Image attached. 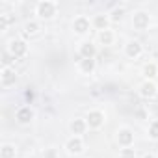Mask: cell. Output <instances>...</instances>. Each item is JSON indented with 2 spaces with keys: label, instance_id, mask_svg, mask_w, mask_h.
<instances>
[{
  "label": "cell",
  "instance_id": "6da1fadb",
  "mask_svg": "<svg viewBox=\"0 0 158 158\" xmlns=\"http://www.w3.org/2000/svg\"><path fill=\"white\" fill-rule=\"evenodd\" d=\"M58 2H54V0H39V2L34 6V13L37 15L39 21H50L58 15Z\"/></svg>",
  "mask_w": 158,
  "mask_h": 158
},
{
  "label": "cell",
  "instance_id": "7a4b0ae2",
  "mask_svg": "<svg viewBox=\"0 0 158 158\" xmlns=\"http://www.w3.org/2000/svg\"><path fill=\"white\" fill-rule=\"evenodd\" d=\"M86 121H88L89 130H101L106 123V114L101 108H93L86 114Z\"/></svg>",
  "mask_w": 158,
  "mask_h": 158
},
{
  "label": "cell",
  "instance_id": "3957f363",
  "mask_svg": "<svg viewBox=\"0 0 158 158\" xmlns=\"http://www.w3.org/2000/svg\"><path fill=\"white\" fill-rule=\"evenodd\" d=\"M63 149H65V152L71 154V156L82 154V152L86 151V145H84L82 136H71V138H67V141L63 143Z\"/></svg>",
  "mask_w": 158,
  "mask_h": 158
},
{
  "label": "cell",
  "instance_id": "277c9868",
  "mask_svg": "<svg viewBox=\"0 0 158 158\" xmlns=\"http://www.w3.org/2000/svg\"><path fill=\"white\" fill-rule=\"evenodd\" d=\"M115 141L121 149H128L134 145V130L130 127H119L115 132Z\"/></svg>",
  "mask_w": 158,
  "mask_h": 158
},
{
  "label": "cell",
  "instance_id": "5b68a950",
  "mask_svg": "<svg viewBox=\"0 0 158 158\" xmlns=\"http://www.w3.org/2000/svg\"><path fill=\"white\" fill-rule=\"evenodd\" d=\"M71 28H73V32L78 34V35H86V34L91 32L93 24H91V19H89V17H86V15H76V17L73 19V23H71Z\"/></svg>",
  "mask_w": 158,
  "mask_h": 158
},
{
  "label": "cell",
  "instance_id": "8992f818",
  "mask_svg": "<svg viewBox=\"0 0 158 158\" xmlns=\"http://www.w3.org/2000/svg\"><path fill=\"white\" fill-rule=\"evenodd\" d=\"M6 50H8L15 60H23V58L28 56V43H26L24 39H11Z\"/></svg>",
  "mask_w": 158,
  "mask_h": 158
},
{
  "label": "cell",
  "instance_id": "52a82bcc",
  "mask_svg": "<svg viewBox=\"0 0 158 158\" xmlns=\"http://www.w3.org/2000/svg\"><path fill=\"white\" fill-rule=\"evenodd\" d=\"M132 26H134V30H138V32L149 30V26H151V15H149L147 11H143V10L134 11V13H132Z\"/></svg>",
  "mask_w": 158,
  "mask_h": 158
},
{
  "label": "cell",
  "instance_id": "ba28073f",
  "mask_svg": "<svg viewBox=\"0 0 158 158\" xmlns=\"http://www.w3.org/2000/svg\"><path fill=\"white\" fill-rule=\"evenodd\" d=\"M34 119H35V112H34L32 106L23 104V106H19V108L15 110V121H17L19 125H30Z\"/></svg>",
  "mask_w": 158,
  "mask_h": 158
},
{
  "label": "cell",
  "instance_id": "9c48e42d",
  "mask_svg": "<svg viewBox=\"0 0 158 158\" xmlns=\"http://www.w3.org/2000/svg\"><path fill=\"white\" fill-rule=\"evenodd\" d=\"M17 84V71L13 67H2L0 71V86L4 89H10Z\"/></svg>",
  "mask_w": 158,
  "mask_h": 158
},
{
  "label": "cell",
  "instance_id": "30bf717a",
  "mask_svg": "<svg viewBox=\"0 0 158 158\" xmlns=\"http://www.w3.org/2000/svg\"><path fill=\"white\" fill-rule=\"evenodd\" d=\"M138 93L141 99H154L158 95V86L154 80H143L138 88Z\"/></svg>",
  "mask_w": 158,
  "mask_h": 158
},
{
  "label": "cell",
  "instance_id": "8fae6325",
  "mask_svg": "<svg viewBox=\"0 0 158 158\" xmlns=\"http://www.w3.org/2000/svg\"><path fill=\"white\" fill-rule=\"evenodd\" d=\"M69 130H71L73 136H84V134L89 130L86 117H74V119H71V123H69Z\"/></svg>",
  "mask_w": 158,
  "mask_h": 158
},
{
  "label": "cell",
  "instance_id": "7c38bea8",
  "mask_svg": "<svg viewBox=\"0 0 158 158\" xmlns=\"http://www.w3.org/2000/svg\"><path fill=\"white\" fill-rule=\"evenodd\" d=\"M141 54H143V45H141L138 39H130V41H127V45H125V56H127V58H130V60H138Z\"/></svg>",
  "mask_w": 158,
  "mask_h": 158
},
{
  "label": "cell",
  "instance_id": "4fadbf2b",
  "mask_svg": "<svg viewBox=\"0 0 158 158\" xmlns=\"http://www.w3.org/2000/svg\"><path fill=\"white\" fill-rule=\"evenodd\" d=\"M78 56L80 58H95L97 56V45L93 41H82L78 45Z\"/></svg>",
  "mask_w": 158,
  "mask_h": 158
},
{
  "label": "cell",
  "instance_id": "5bb4252c",
  "mask_svg": "<svg viewBox=\"0 0 158 158\" xmlns=\"http://www.w3.org/2000/svg\"><path fill=\"white\" fill-rule=\"evenodd\" d=\"M91 24H93V28H95V30L104 32V30H108V28H110L112 21H110V17H108L106 13H99V15H95V17L91 19Z\"/></svg>",
  "mask_w": 158,
  "mask_h": 158
},
{
  "label": "cell",
  "instance_id": "9a60e30c",
  "mask_svg": "<svg viewBox=\"0 0 158 158\" xmlns=\"http://www.w3.org/2000/svg\"><path fill=\"white\" fill-rule=\"evenodd\" d=\"M95 69H97L95 58H80V61H78V71L82 74H93Z\"/></svg>",
  "mask_w": 158,
  "mask_h": 158
},
{
  "label": "cell",
  "instance_id": "2e32d148",
  "mask_svg": "<svg viewBox=\"0 0 158 158\" xmlns=\"http://www.w3.org/2000/svg\"><path fill=\"white\" fill-rule=\"evenodd\" d=\"M39 32H41V21L39 19H30L23 26V34L24 35H37Z\"/></svg>",
  "mask_w": 158,
  "mask_h": 158
},
{
  "label": "cell",
  "instance_id": "e0dca14e",
  "mask_svg": "<svg viewBox=\"0 0 158 158\" xmlns=\"http://www.w3.org/2000/svg\"><path fill=\"white\" fill-rule=\"evenodd\" d=\"M115 32L112 30V28H108V30H104V32H99V43L101 45H104V47H112L114 43H115Z\"/></svg>",
  "mask_w": 158,
  "mask_h": 158
},
{
  "label": "cell",
  "instance_id": "ac0fdd59",
  "mask_svg": "<svg viewBox=\"0 0 158 158\" xmlns=\"http://www.w3.org/2000/svg\"><path fill=\"white\" fill-rule=\"evenodd\" d=\"M0 158H17V147L13 143H2V147H0Z\"/></svg>",
  "mask_w": 158,
  "mask_h": 158
},
{
  "label": "cell",
  "instance_id": "d6986e66",
  "mask_svg": "<svg viewBox=\"0 0 158 158\" xmlns=\"http://www.w3.org/2000/svg\"><path fill=\"white\" fill-rule=\"evenodd\" d=\"M141 74L145 76V80H152L154 76H158V65L156 63H145L143 69H141Z\"/></svg>",
  "mask_w": 158,
  "mask_h": 158
},
{
  "label": "cell",
  "instance_id": "ffe728a7",
  "mask_svg": "<svg viewBox=\"0 0 158 158\" xmlns=\"http://www.w3.org/2000/svg\"><path fill=\"white\" fill-rule=\"evenodd\" d=\"M147 138L152 141H158V119H152L147 127Z\"/></svg>",
  "mask_w": 158,
  "mask_h": 158
},
{
  "label": "cell",
  "instance_id": "44dd1931",
  "mask_svg": "<svg viewBox=\"0 0 158 158\" xmlns=\"http://www.w3.org/2000/svg\"><path fill=\"white\" fill-rule=\"evenodd\" d=\"M123 15H125V8H123V6H115V8L108 13V17H110L112 23H119V21L123 19Z\"/></svg>",
  "mask_w": 158,
  "mask_h": 158
},
{
  "label": "cell",
  "instance_id": "7402d4cb",
  "mask_svg": "<svg viewBox=\"0 0 158 158\" xmlns=\"http://www.w3.org/2000/svg\"><path fill=\"white\" fill-rule=\"evenodd\" d=\"M41 156H43V158H60V149H58V147H54V145L45 147V149H43V152H41Z\"/></svg>",
  "mask_w": 158,
  "mask_h": 158
},
{
  "label": "cell",
  "instance_id": "603a6c76",
  "mask_svg": "<svg viewBox=\"0 0 158 158\" xmlns=\"http://www.w3.org/2000/svg\"><path fill=\"white\" fill-rule=\"evenodd\" d=\"M134 117L139 119V121H149V110L145 106H139V108L134 110Z\"/></svg>",
  "mask_w": 158,
  "mask_h": 158
},
{
  "label": "cell",
  "instance_id": "cb8c5ba5",
  "mask_svg": "<svg viewBox=\"0 0 158 158\" xmlns=\"http://www.w3.org/2000/svg\"><path fill=\"white\" fill-rule=\"evenodd\" d=\"M121 158H136V151L132 147L128 149H121Z\"/></svg>",
  "mask_w": 158,
  "mask_h": 158
},
{
  "label": "cell",
  "instance_id": "d4e9b609",
  "mask_svg": "<svg viewBox=\"0 0 158 158\" xmlns=\"http://www.w3.org/2000/svg\"><path fill=\"white\" fill-rule=\"evenodd\" d=\"M8 26H10V15H2V30H8Z\"/></svg>",
  "mask_w": 158,
  "mask_h": 158
},
{
  "label": "cell",
  "instance_id": "484cf974",
  "mask_svg": "<svg viewBox=\"0 0 158 158\" xmlns=\"http://www.w3.org/2000/svg\"><path fill=\"white\" fill-rule=\"evenodd\" d=\"M143 158H156V154H152V152H145Z\"/></svg>",
  "mask_w": 158,
  "mask_h": 158
},
{
  "label": "cell",
  "instance_id": "4316f807",
  "mask_svg": "<svg viewBox=\"0 0 158 158\" xmlns=\"http://www.w3.org/2000/svg\"><path fill=\"white\" fill-rule=\"evenodd\" d=\"M156 158H158V154H156Z\"/></svg>",
  "mask_w": 158,
  "mask_h": 158
}]
</instances>
